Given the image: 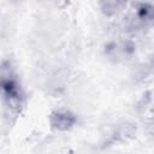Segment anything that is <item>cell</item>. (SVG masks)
<instances>
[{
  "label": "cell",
  "instance_id": "6da1fadb",
  "mask_svg": "<svg viewBox=\"0 0 154 154\" xmlns=\"http://www.w3.org/2000/svg\"><path fill=\"white\" fill-rule=\"evenodd\" d=\"M0 85L6 112L8 113V116H18L23 109L25 95L10 61H4L1 65Z\"/></svg>",
  "mask_w": 154,
  "mask_h": 154
},
{
  "label": "cell",
  "instance_id": "7a4b0ae2",
  "mask_svg": "<svg viewBox=\"0 0 154 154\" xmlns=\"http://www.w3.org/2000/svg\"><path fill=\"white\" fill-rule=\"evenodd\" d=\"M154 25V5L138 2L134 5L128 16V28L131 31H141Z\"/></svg>",
  "mask_w": 154,
  "mask_h": 154
},
{
  "label": "cell",
  "instance_id": "3957f363",
  "mask_svg": "<svg viewBox=\"0 0 154 154\" xmlns=\"http://www.w3.org/2000/svg\"><path fill=\"white\" fill-rule=\"evenodd\" d=\"M135 51H136V46L129 40L112 41V42L107 43L106 48H105L106 54L116 61L131 58L135 54Z\"/></svg>",
  "mask_w": 154,
  "mask_h": 154
},
{
  "label": "cell",
  "instance_id": "277c9868",
  "mask_svg": "<svg viewBox=\"0 0 154 154\" xmlns=\"http://www.w3.org/2000/svg\"><path fill=\"white\" fill-rule=\"evenodd\" d=\"M76 116L67 109H55L49 114V125L57 131H69L76 125Z\"/></svg>",
  "mask_w": 154,
  "mask_h": 154
},
{
  "label": "cell",
  "instance_id": "5b68a950",
  "mask_svg": "<svg viewBox=\"0 0 154 154\" xmlns=\"http://www.w3.org/2000/svg\"><path fill=\"white\" fill-rule=\"evenodd\" d=\"M128 0H99L100 10L106 17L119 14L126 6Z\"/></svg>",
  "mask_w": 154,
  "mask_h": 154
},
{
  "label": "cell",
  "instance_id": "8992f818",
  "mask_svg": "<svg viewBox=\"0 0 154 154\" xmlns=\"http://www.w3.org/2000/svg\"><path fill=\"white\" fill-rule=\"evenodd\" d=\"M114 140L116 141H126L136 135V126L131 123H124L117 128V131L114 134Z\"/></svg>",
  "mask_w": 154,
  "mask_h": 154
},
{
  "label": "cell",
  "instance_id": "52a82bcc",
  "mask_svg": "<svg viewBox=\"0 0 154 154\" xmlns=\"http://www.w3.org/2000/svg\"><path fill=\"white\" fill-rule=\"evenodd\" d=\"M144 130L147 132V135L154 140V116H152L150 118H148L144 123Z\"/></svg>",
  "mask_w": 154,
  "mask_h": 154
},
{
  "label": "cell",
  "instance_id": "ba28073f",
  "mask_svg": "<svg viewBox=\"0 0 154 154\" xmlns=\"http://www.w3.org/2000/svg\"><path fill=\"white\" fill-rule=\"evenodd\" d=\"M149 66H150V69H152V71L154 72V55L152 57V59H150V63H149Z\"/></svg>",
  "mask_w": 154,
  "mask_h": 154
}]
</instances>
